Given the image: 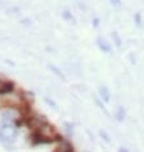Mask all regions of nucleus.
I'll list each match as a JSON object with an SVG mask.
<instances>
[{"label": "nucleus", "mask_w": 144, "mask_h": 152, "mask_svg": "<svg viewBox=\"0 0 144 152\" xmlns=\"http://www.w3.org/2000/svg\"><path fill=\"white\" fill-rule=\"evenodd\" d=\"M17 133L18 130L16 125H13L12 123H4L0 126V139L7 143L14 142L17 138Z\"/></svg>", "instance_id": "obj_1"}, {"label": "nucleus", "mask_w": 144, "mask_h": 152, "mask_svg": "<svg viewBox=\"0 0 144 152\" xmlns=\"http://www.w3.org/2000/svg\"><path fill=\"white\" fill-rule=\"evenodd\" d=\"M13 89H14L13 83L0 80V96H5V94H9L10 92H13Z\"/></svg>", "instance_id": "obj_2"}, {"label": "nucleus", "mask_w": 144, "mask_h": 152, "mask_svg": "<svg viewBox=\"0 0 144 152\" xmlns=\"http://www.w3.org/2000/svg\"><path fill=\"white\" fill-rule=\"evenodd\" d=\"M98 44H99V48L102 49V50H104V52H109V50H111V47H109L108 43L105 40L98 39Z\"/></svg>", "instance_id": "obj_3"}, {"label": "nucleus", "mask_w": 144, "mask_h": 152, "mask_svg": "<svg viewBox=\"0 0 144 152\" xmlns=\"http://www.w3.org/2000/svg\"><path fill=\"white\" fill-rule=\"evenodd\" d=\"M100 94H102V98H104L105 102L109 101V92L108 89L105 88V86H103V88H100Z\"/></svg>", "instance_id": "obj_4"}, {"label": "nucleus", "mask_w": 144, "mask_h": 152, "mask_svg": "<svg viewBox=\"0 0 144 152\" xmlns=\"http://www.w3.org/2000/svg\"><path fill=\"white\" fill-rule=\"evenodd\" d=\"M116 116H117V120H124V117H125V111H124V108L122 107H120L119 110H117V113H116Z\"/></svg>", "instance_id": "obj_5"}, {"label": "nucleus", "mask_w": 144, "mask_h": 152, "mask_svg": "<svg viewBox=\"0 0 144 152\" xmlns=\"http://www.w3.org/2000/svg\"><path fill=\"white\" fill-rule=\"evenodd\" d=\"M119 152H130V151H129L127 148H120V150H119Z\"/></svg>", "instance_id": "obj_6"}, {"label": "nucleus", "mask_w": 144, "mask_h": 152, "mask_svg": "<svg viewBox=\"0 0 144 152\" xmlns=\"http://www.w3.org/2000/svg\"><path fill=\"white\" fill-rule=\"evenodd\" d=\"M112 1H113V0H112ZM115 3H116V5H119L120 4V0H115Z\"/></svg>", "instance_id": "obj_7"}]
</instances>
